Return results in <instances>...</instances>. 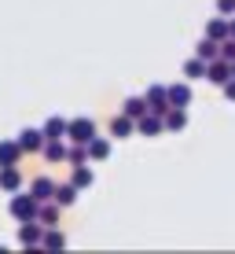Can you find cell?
<instances>
[{
    "label": "cell",
    "instance_id": "83f0119b",
    "mask_svg": "<svg viewBox=\"0 0 235 254\" xmlns=\"http://www.w3.org/2000/svg\"><path fill=\"white\" fill-rule=\"evenodd\" d=\"M228 37H235V19L228 15Z\"/></svg>",
    "mask_w": 235,
    "mask_h": 254
},
{
    "label": "cell",
    "instance_id": "7c38bea8",
    "mask_svg": "<svg viewBox=\"0 0 235 254\" xmlns=\"http://www.w3.org/2000/svg\"><path fill=\"white\" fill-rule=\"evenodd\" d=\"M51 191H55V181H51V177H37V181L30 185V195L37 199V203H48Z\"/></svg>",
    "mask_w": 235,
    "mask_h": 254
},
{
    "label": "cell",
    "instance_id": "5bb4252c",
    "mask_svg": "<svg viewBox=\"0 0 235 254\" xmlns=\"http://www.w3.org/2000/svg\"><path fill=\"white\" fill-rule=\"evenodd\" d=\"M92 181H95V173L89 170V162H81V166H74V177H70V185L77 191H85V188H92Z\"/></svg>",
    "mask_w": 235,
    "mask_h": 254
},
{
    "label": "cell",
    "instance_id": "484cf974",
    "mask_svg": "<svg viewBox=\"0 0 235 254\" xmlns=\"http://www.w3.org/2000/svg\"><path fill=\"white\" fill-rule=\"evenodd\" d=\"M217 15H224V19L235 15V0H217Z\"/></svg>",
    "mask_w": 235,
    "mask_h": 254
},
{
    "label": "cell",
    "instance_id": "44dd1931",
    "mask_svg": "<svg viewBox=\"0 0 235 254\" xmlns=\"http://www.w3.org/2000/svg\"><path fill=\"white\" fill-rule=\"evenodd\" d=\"M206 37H213V41H224L228 37V19H213V22H206Z\"/></svg>",
    "mask_w": 235,
    "mask_h": 254
},
{
    "label": "cell",
    "instance_id": "ffe728a7",
    "mask_svg": "<svg viewBox=\"0 0 235 254\" xmlns=\"http://www.w3.org/2000/svg\"><path fill=\"white\" fill-rule=\"evenodd\" d=\"M184 77H191V81H202V77H206V63H202L198 56H191L188 63H184Z\"/></svg>",
    "mask_w": 235,
    "mask_h": 254
},
{
    "label": "cell",
    "instance_id": "3957f363",
    "mask_svg": "<svg viewBox=\"0 0 235 254\" xmlns=\"http://www.w3.org/2000/svg\"><path fill=\"white\" fill-rule=\"evenodd\" d=\"M228 77H232V63H228V59L217 56V59L206 63V81H210V85H224Z\"/></svg>",
    "mask_w": 235,
    "mask_h": 254
},
{
    "label": "cell",
    "instance_id": "cb8c5ba5",
    "mask_svg": "<svg viewBox=\"0 0 235 254\" xmlns=\"http://www.w3.org/2000/svg\"><path fill=\"white\" fill-rule=\"evenodd\" d=\"M217 56H221V59H228V63H235V37L217 41Z\"/></svg>",
    "mask_w": 235,
    "mask_h": 254
},
{
    "label": "cell",
    "instance_id": "f1b7e54d",
    "mask_svg": "<svg viewBox=\"0 0 235 254\" xmlns=\"http://www.w3.org/2000/svg\"><path fill=\"white\" fill-rule=\"evenodd\" d=\"M232 77H235V63H232Z\"/></svg>",
    "mask_w": 235,
    "mask_h": 254
},
{
    "label": "cell",
    "instance_id": "4316f807",
    "mask_svg": "<svg viewBox=\"0 0 235 254\" xmlns=\"http://www.w3.org/2000/svg\"><path fill=\"white\" fill-rule=\"evenodd\" d=\"M221 89H224V96H228V100H235V77H228V81H224Z\"/></svg>",
    "mask_w": 235,
    "mask_h": 254
},
{
    "label": "cell",
    "instance_id": "603a6c76",
    "mask_svg": "<svg viewBox=\"0 0 235 254\" xmlns=\"http://www.w3.org/2000/svg\"><path fill=\"white\" fill-rule=\"evenodd\" d=\"M195 56L202 59V63L217 59V41H213V37H202V41H198V48H195Z\"/></svg>",
    "mask_w": 235,
    "mask_h": 254
},
{
    "label": "cell",
    "instance_id": "e0dca14e",
    "mask_svg": "<svg viewBox=\"0 0 235 254\" xmlns=\"http://www.w3.org/2000/svg\"><path fill=\"white\" fill-rule=\"evenodd\" d=\"M110 133L121 140V136H133L136 126H133V118H129V115H114V118H110Z\"/></svg>",
    "mask_w": 235,
    "mask_h": 254
},
{
    "label": "cell",
    "instance_id": "d6986e66",
    "mask_svg": "<svg viewBox=\"0 0 235 254\" xmlns=\"http://www.w3.org/2000/svg\"><path fill=\"white\" fill-rule=\"evenodd\" d=\"M143 111H147V100H143V96H129V100L125 103H121V115H129V118H140L143 115Z\"/></svg>",
    "mask_w": 235,
    "mask_h": 254
},
{
    "label": "cell",
    "instance_id": "9c48e42d",
    "mask_svg": "<svg viewBox=\"0 0 235 254\" xmlns=\"http://www.w3.org/2000/svg\"><path fill=\"white\" fill-rule=\"evenodd\" d=\"M133 126H136V133H143V136H158V133H162V118L151 115V111H143V115L136 118Z\"/></svg>",
    "mask_w": 235,
    "mask_h": 254
},
{
    "label": "cell",
    "instance_id": "8fae6325",
    "mask_svg": "<svg viewBox=\"0 0 235 254\" xmlns=\"http://www.w3.org/2000/svg\"><path fill=\"white\" fill-rule=\"evenodd\" d=\"M188 126V115H184V107H169L162 115V129H169V133H180V129Z\"/></svg>",
    "mask_w": 235,
    "mask_h": 254
},
{
    "label": "cell",
    "instance_id": "2e32d148",
    "mask_svg": "<svg viewBox=\"0 0 235 254\" xmlns=\"http://www.w3.org/2000/svg\"><path fill=\"white\" fill-rule=\"evenodd\" d=\"M51 203L74 206V203H77V188H74V185H55V191H51Z\"/></svg>",
    "mask_w": 235,
    "mask_h": 254
},
{
    "label": "cell",
    "instance_id": "7a4b0ae2",
    "mask_svg": "<svg viewBox=\"0 0 235 254\" xmlns=\"http://www.w3.org/2000/svg\"><path fill=\"white\" fill-rule=\"evenodd\" d=\"M95 136V122L92 118H70L66 122V140H74V144H89V140Z\"/></svg>",
    "mask_w": 235,
    "mask_h": 254
},
{
    "label": "cell",
    "instance_id": "52a82bcc",
    "mask_svg": "<svg viewBox=\"0 0 235 254\" xmlns=\"http://www.w3.org/2000/svg\"><path fill=\"white\" fill-rule=\"evenodd\" d=\"M22 229H19V243L22 247H37L41 243V236H45V225L41 221H19Z\"/></svg>",
    "mask_w": 235,
    "mask_h": 254
},
{
    "label": "cell",
    "instance_id": "277c9868",
    "mask_svg": "<svg viewBox=\"0 0 235 254\" xmlns=\"http://www.w3.org/2000/svg\"><path fill=\"white\" fill-rule=\"evenodd\" d=\"M165 100H169V107H188V103H191V85L188 81L165 85Z\"/></svg>",
    "mask_w": 235,
    "mask_h": 254
},
{
    "label": "cell",
    "instance_id": "4fadbf2b",
    "mask_svg": "<svg viewBox=\"0 0 235 254\" xmlns=\"http://www.w3.org/2000/svg\"><path fill=\"white\" fill-rule=\"evenodd\" d=\"M41 133H45V140H63V136H66V118L51 115L45 126H41Z\"/></svg>",
    "mask_w": 235,
    "mask_h": 254
},
{
    "label": "cell",
    "instance_id": "6da1fadb",
    "mask_svg": "<svg viewBox=\"0 0 235 254\" xmlns=\"http://www.w3.org/2000/svg\"><path fill=\"white\" fill-rule=\"evenodd\" d=\"M15 221H37V199L33 195H19V191H11V203H7Z\"/></svg>",
    "mask_w": 235,
    "mask_h": 254
},
{
    "label": "cell",
    "instance_id": "9a60e30c",
    "mask_svg": "<svg viewBox=\"0 0 235 254\" xmlns=\"http://www.w3.org/2000/svg\"><path fill=\"white\" fill-rule=\"evenodd\" d=\"M19 159H22L19 144L15 140H0V166H19Z\"/></svg>",
    "mask_w": 235,
    "mask_h": 254
},
{
    "label": "cell",
    "instance_id": "d4e9b609",
    "mask_svg": "<svg viewBox=\"0 0 235 254\" xmlns=\"http://www.w3.org/2000/svg\"><path fill=\"white\" fill-rule=\"evenodd\" d=\"M66 162H74V166L89 162V151H85V144H74V147H66Z\"/></svg>",
    "mask_w": 235,
    "mask_h": 254
},
{
    "label": "cell",
    "instance_id": "ac0fdd59",
    "mask_svg": "<svg viewBox=\"0 0 235 254\" xmlns=\"http://www.w3.org/2000/svg\"><path fill=\"white\" fill-rule=\"evenodd\" d=\"M41 151H45L48 162H63V159H66V144H63V140H45V144H41Z\"/></svg>",
    "mask_w": 235,
    "mask_h": 254
},
{
    "label": "cell",
    "instance_id": "ba28073f",
    "mask_svg": "<svg viewBox=\"0 0 235 254\" xmlns=\"http://www.w3.org/2000/svg\"><path fill=\"white\" fill-rule=\"evenodd\" d=\"M15 144H19V151H22V155H26V151L33 155V151H41V144H45V133H41V129H22Z\"/></svg>",
    "mask_w": 235,
    "mask_h": 254
},
{
    "label": "cell",
    "instance_id": "7402d4cb",
    "mask_svg": "<svg viewBox=\"0 0 235 254\" xmlns=\"http://www.w3.org/2000/svg\"><path fill=\"white\" fill-rule=\"evenodd\" d=\"M41 243H45L48 251H59V247H66V236L59 232V229H51V225H48V232L41 236Z\"/></svg>",
    "mask_w": 235,
    "mask_h": 254
},
{
    "label": "cell",
    "instance_id": "8992f818",
    "mask_svg": "<svg viewBox=\"0 0 235 254\" xmlns=\"http://www.w3.org/2000/svg\"><path fill=\"white\" fill-rule=\"evenodd\" d=\"M0 191H22V173L19 166H0Z\"/></svg>",
    "mask_w": 235,
    "mask_h": 254
},
{
    "label": "cell",
    "instance_id": "30bf717a",
    "mask_svg": "<svg viewBox=\"0 0 235 254\" xmlns=\"http://www.w3.org/2000/svg\"><path fill=\"white\" fill-rule=\"evenodd\" d=\"M85 151H89L92 162H103V159H110V140L107 136H92L89 144H85Z\"/></svg>",
    "mask_w": 235,
    "mask_h": 254
},
{
    "label": "cell",
    "instance_id": "5b68a950",
    "mask_svg": "<svg viewBox=\"0 0 235 254\" xmlns=\"http://www.w3.org/2000/svg\"><path fill=\"white\" fill-rule=\"evenodd\" d=\"M147 111H151V115H165V111H169V100H165V85H151V89H147Z\"/></svg>",
    "mask_w": 235,
    "mask_h": 254
}]
</instances>
